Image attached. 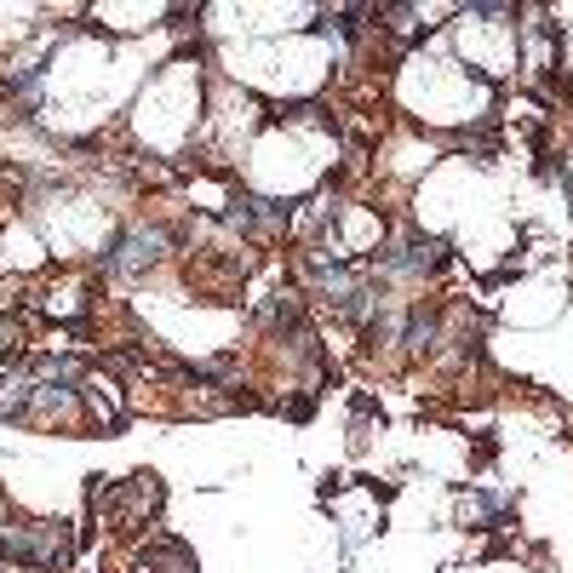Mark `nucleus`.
<instances>
[]
</instances>
